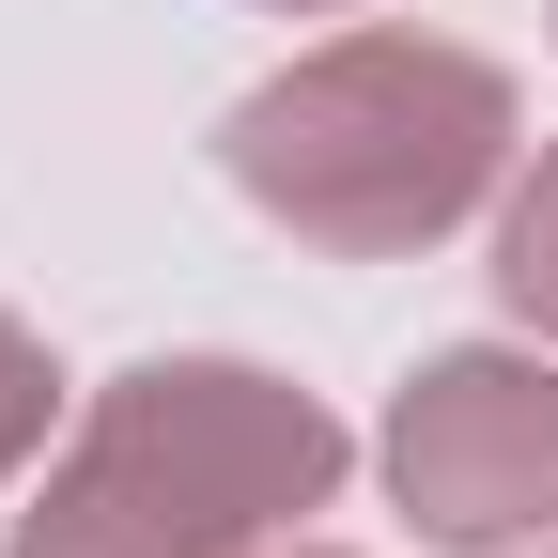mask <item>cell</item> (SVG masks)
Returning a JSON list of instances; mask_svg holds the SVG:
<instances>
[{
	"label": "cell",
	"instance_id": "3957f363",
	"mask_svg": "<svg viewBox=\"0 0 558 558\" xmlns=\"http://www.w3.org/2000/svg\"><path fill=\"white\" fill-rule=\"evenodd\" d=\"M388 512L450 558L558 543V341H450L388 388Z\"/></svg>",
	"mask_w": 558,
	"mask_h": 558
},
{
	"label": "cell",
	"instance_id": "8992f818",
	"mask_svg": "<svg viewBox=\"0 0 558 558\" xmlns=\"http://www.w3.org/2000/svg\"><path fill=\"white\" fill-rule=\"evenodd\" d=\"M264 558H357V543H311V527H295V543H264Z\"/></svg>",
	"mask_w": 558,
	"mask_h": 558
},
{
	"label": "cell",
	"instance_id": "52a82bcc",
	"mask_svg": "<svg viewBox=\"0 0 558 558\" xmlns=\"http://www.w3.org/2000/svg\"><path fill=\"white\" fill-rule=\"evenodd\" d=\"M264 16H357V0H264Z\"/></svg>",
	"mask_w": 558,
	"mask_h": 558
},
{
	"label": "cell",
	"instance_id": "5b68a950",
	"mask_svg": "<svg viewBox=\"0 0 558 558\" xmlns=\"http://www.w3.org/2000/svg\"><path fill=\"white\" fill-rule=\"evenodd\" d=\"M47 450H62V357H47L16 311H0V497H16Z\"/></svg>",
	"mask_w": 558,
	"mask_h": 558
},
{
	"label": "cell",
	"instance_id": "6da1fadb",
	"mask_svg": "<svg viewBox=\"0 0 558 558\" xmlns=\"http://www.w3.org/2000/svg\"><path fill=\"white\" fill-rule=\"evenodd\" d=\"M512 156H527L512 62H481L450 32H403V16H357V32L295 47L218 124V171L248 186V218L295 233V248H326V264H418V248H450L465 218H497Z\"/></svg>",
	"mask_w": 558,
	"mask_h": 558
},
{
	"label": "cell",
	"instance_id": "7a4b0ae2",
	"mask_svg": "<svg viewBox=\"0 0 558 558\" xmlns=\"http://www.w3.org/2000/svg\"><path fill=\"white\" fill-rule=\"evenodd\" d=\"M341 481L357 435L264 357H140L109 373L32 481L0 558H264L295 543Z\"/></svg>",
	"mask_w": 558,
	"mask_h": 558
},
{
	"label": "cell",
	"instance_id": "ba28073f",
	"mask_svg": "<svg viewBox=\"0 0 558 558\" xmlns=\"http://www.w3.org/2000/svg\"><path fill=\"white\" fill-rule=\"evenodd\" d=\"M527 558H558V543H527Z\"/></svg>",
	"mask_w": 558,
	"mask_h": 558
},
{
	"label": "cell",
	"instance_id": "277c9868",
	"mask_svg": "<svg viewBox=\"0 0 558 558\" xmlns=\"http://www.w3.org/2000/svg\"><path fill=\"white\" fill-rule=\"evenodd\" d=\"M497 311L527 326V341H558V140L543 156H512V186H497Z\"/></svg>",
	"mask_w": 558,
	"mask_h": 558
}]
</instances>
